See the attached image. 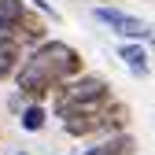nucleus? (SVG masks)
Masks as SVG:
<instances>
[{"label": "nucleus", "instance_id": "0eeeda50", "mask_svg": "<svg viewBox=\"0 0 155 155\" xmlns=\"http://www.w3.org/2000/svg\"><path fill=\"white\" fill-rule=\"evenodd\" d=\"M118 59L137 74V78H148V70H151V63H148V45L144 41H122L118 45Z\"/></svg>", "mask_w": 155, "mask_h": 155}, {"label": "nucleus", "instance_id": "1a4fd4ad", "mask_svg": "<svg viewBox=\"0 0 155 155\" xmlns=\"http://www.w3.org/2000/svg\"><path fill=\"white\" fill-rule=\"evenodd\" d=\"M133 148H137V140L129 137V133H114V137H107L104 144H96L81 155H133Z\"/></svg>", "mask_w": 155, "mask_h": 155}, {"label": "nucleus", "instance_id": "20e7f679", "mask_svg": "<svg viewBox=\"0 0 155 155\" xmlns=\"http://www.w3.org/2000/svg\"><path fill=\"white\" fill-rule=\"evenodd\" d=\"M55 118L63 122V133L74 140L100 137V107H55Z\"/></svg>", "mask_w": 155, "mask_h": 155}, {"label": "nucleus", "instance_id": "f257e3e1", "mask_svg": "<svg viewBox=\"0 0 155 155\" xmlns=\"http://www.w3.org/2000/svg\"><path fill=\"white\" fill-rule=\"evenodd\" d=\"M81 70H85V55L78 52L74 45L55 41V37H45L41 45H33L22 55V63H18V70H15L11 81H15V89L22 92L26 100L45 104L63 81L78 78Z\"/></svg>", "mask_w": 155, "mask_h": 155}, {"label": "nucleus", "instance_id": "423d86ee", "mask_svg": "<svg viewBox=\"0 0 155 155\" xmlns=\"http://www.w3.org/2000/svg\"><path fill=\"white\" fill-rule=\"evenodd\" d=\"M126 126H129V104H122V100H111L100 107V137H114V133H126Z\"/></svg>", "mask_w": 155, "mask_h": 155}, {"label": "nucleus", "instance_id": "7ed1b4c3", "mask_svg": "<svg viewBox=\"0 0 155 155\" xmlns=\"http://www.w3.org/2000/svg\"><path fill=\"white\" fill-rule=\"evenodd\" d=\"M96 22H104L111 33H118L122 41H148V37L155 33V26L148 22V18L133 15V11H118V8H92Z\"/></svg>", "mask_w": 155, "mask_h": 155}, {"label": "nucleus", "instance_id": "9d476101", "mask_svg": "<svg viewBox=\"0 0 155 155\" xmlns=\"http://www.w3.org/2000/svg\"><path fill=\"white\" fill-rule=\"evenodd\" d=\"M26 48H18L15 41H0V81H8V78H15L18 63H22Z\"/></svg>", "mask_w": 155, "mask_h": 155}, {"label": "nucleus", "instance_id": "9b49d317", "mask_svg": "<svg viewBox=\"0 0 155 155\" xmlns=\"http://www.w3.org/2000/svg\"><path fill=\"white\" fill-rule=\"evenodd\" d=\"M26 4H30V8H37L41 15H48V18H55V8L48 4V0H26Z\"/></svg>", "mask_w": 155, "mask_h": 155}, {"label": "nucleus", "instance_id": "6e6552de", "mask_svg": "<svg viewBox=\"0 0 155 155\" xmlns=\"http://www.w3.org/2000/svg\"><path fill=\"white\" fill-rule=\"evenodd\" d=\"M18 126H22L26 133H41V129L48 126V107L37 104V100L22 104V111H18Z\"/></svg>", "mask_w": 155, "mask_h": 155}, {"label": "nucleus", "instance_id": "f8f14e48", "mask_svg": "<svg viewBox=\"0 0 155 155\" xmlns=\"http://www.w3.org/2000/svg\"><path fill=\"white\" fill-rule=\"evenodd\" d=\"M144 45H148V52H151V55H155V33H151V37H148V41H144Z\"/></svg>", "mask_w": 155, "mask_h": 155}, {"label": "nucleus", "instance_id": "39448f33", "mask_svg": "<svg viewBox=\"0 0 155 155\" xmlns=\"http://www.w3.org/2000/svg\"><path fill=\"white\" fill-rule=\"evenodd\" d=\"M48 37V15H41L37 8H22V15H18V22H15V45L18 48H33V45H41Z\"/></svg>", "mask_w": 155, "mask_h": 155}, {"label": "nucleus", "instance_id": "f03ea898", "mask_svg": "<svg viewBox=\"0 0 155 155\" xmlns=\"http://www.w3.org/2000/svg\"><path fill=\"white\" fill-rule=\"evenodd\" d=\"M55 107H104L111 100V81L100 74H78L70 81H63L59 89L52 92Z\"/></svg>", "mask_w": 155, "mask_h": 155}]
</instances>
